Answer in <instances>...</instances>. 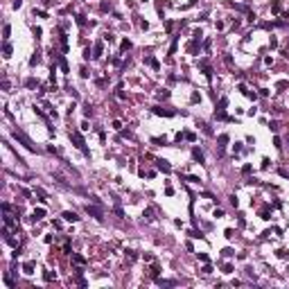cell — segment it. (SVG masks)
<instances>
[{
	"label": "cell",
	"instance_id": "cell-1",
	"mask_svg": "<svg viewBox=\"0 0 289 289\" xmlns=\"http://www.w3.org/2000/svg\"><path fill=\"white\" fill-rule=\"evenodd\" d=\"M14 138H16V140H20V142H23V144L27 147V149H29V152H36L34 142H32V140H29V138H27L25 133H23V131H18V129H16V131H14Z\"/></svg>",
	"mask_w": 289,
	"mask_h": 289
},
{
	"label": "cell",
	"instance_id": "cell-31",
	"mask_svg": "<svg viewBox=\"0 0 289 289\" xmlns=\"http://www.w3.org/2000/svg\"><path fill=\"white\" fill-rule=\"evenodd\" d=\"M224 273H233V264H224Z\"/></svg>",
	"mask_w": 289,
	"mask_h": 289
},
{
	"label": "cell",
	"instance_id": "cell-34",
	"mask_svg": "<svg viewBox=\"0 0 289 289\" xmlns=\"http://www.w3.org/2000/svg\"><path fill=\"white\" fill-rule=\"evenodd\" d=\"M196 255H199V260H201V262H208V255H206V253H196Z\"/></svg>",
	"mask_w": 289,
	"mask_h": 289
},
{
	"label": "cell",
	"instance_id": "cell-24",
	"mask_svg": "<svg viewBox=\"0 0 289 289\" xmlns=\"http://www.w3.org/2000/svg\"><path fill=\"white\" fill-rule=\"evenodd\" d=\"M183 136H185V140H190V142H194V140H196V136L192 133V131H187V133H183Z\"/></svg>",
	"mask_w": 289,
	"mask_h": 289
},
{
	"label": "cell",
	"instance_id": "cell-17",
	"mask_svg": "<svg viewBox=\"0 0 289 289\" xmlns=\"http://www.w3.org/2000/svg\"><path fill=\"white\" fill-rule=\"evenodd\" d=\"M124 253H127V257H129V262H133V260H136V251H133V248H127V251H124Z\"/></svg>",
	"mask_w": 289,
	"mask_h": 289
},
{
	"label": "cell",
	"instance_id": "cell-36",
	"mask_svg": "<svg viewBox=\"0 0 289 289\" xmlns=\"http://www.w3.org/2000/svg\"><path fill=\"white\" fill-rule=\"evenodd\" d=\"M104 41H109V43H113L115 39H113V34H104Z\"/></svg>",
	"mask_w": 289,
	"mask_h": 289
},
{
	"label": "cell",
	"instance_id": "cell-9",
	"mask_svg": "<svg viewBox=\"0 0 289 289\" xmlns=\"http://www.w3.org/2000/svg\"><path fill=\"white\" fill-rule=\"evenodd\" d=\"M43 217H45V208H36L34 215H32V219H34V221H41Z\"/></svg>",
	"mask_w": 289,
	"mask_h": 289
},
{
	"label": "cell",
	"instance_id": "cell-2",
	"mask_svg": "<svg viewBox=\"0 0 289 289\" xmlns=\"http://www.w3.org/2000/svg\"><path fill=\"white\" fill-rule=\"evenodd\" d=\"M70 138H72V142H75V147H77V149H81L84 154H88V149H86V142H84V138H81V133L72 131V133H70Z\"/></svg>",
	"mask_w": 289,
	"mask_h": 289
},
{
	"label": "cell",
	"instance_id": "cell-32",
	"mask_svg": "<svg viewBox=\"0 0 289 289\" xmlns=\"http://www.w3.org/2000/svg\"><path fill=\"white\" fill-rule=\"evenodd\" d=\"M5 224H7V226H14V219H11L9 215H5Z\"/></svg>",
	"mask_w": 289,
	"mask_h": 289
},
{
	"label": "cell",
	"instance_id": "cell-28",
	"mask_svg": "<svg viewBox=\"0 0 289 289\" xmlns=\"http://www.w3.org/2000/svg\"><path fill=\"white\" fill-rule=\"evenodd\" d=\"M75 20H77V25H86V18L84 16H77Z\"/></svg>",
	"mask_w": 289,
	"mask_h": 289
},
{
	"label": "cell",
	"instance_id": "cell-21",
	"mask_svg": "<svg viewBox=\"0 0 289 289\" xmlns=\"http://www.w3.org/2000/svg\"><path fill=\"white\" fill-rule=\"evenodd\" d=\"M25 86H27V88H36V86H39V81H36V79H27Z\"/></svg>",
	"mask_w": 289,
	"mask_h": 289
},
{
	"label": "cell",
	"instance_id": "cell-10",
	"mask_svg": "<svg viewBox=\"0 0 289 289\" xmlns=\"http://www.w3.org/2000/svg\"><path fill=\"white\" fill-rule=\"evenodd\" d=\"M156 163H158V170H163L165 174H167V172H172V165H170L167 161H156Z\"/></svg>",
	"mask_w": 289,
	"mask_h": 289
},
{
	"label": "cell",
	"instance_id": "cell-14",
	"mask_svg": "<svg viewBox=\"0 0 289 289\" xmlns=\"http://www.w3.org/2000/svg\"><path fill=\"white\" fill-rule=\"evenodd\" d=\"M2 52H5V59H9V57H11V45L5 43V45H2Z\"/></svg>",
	"mask_w": 289,
	"mask_h": 289
},
{
	"label": "cell",
	"instance_id": "cell-26",
	"mask_svg": "<svg viewBox=\"0 0 289 289\" xmlns=\"http://www.w3.org/2000/svg\"><path fill=\"white\" fill-rule=\"evenodd\" d=\"M72 260H75L77 264H84V262H86V260H84V257H81V255H72Z\"/></svg>",
	"mask_w": 289,
	"mask_h": 289
},
{
	"label": "cell",
	"instance_id": "cell-23",
	"mask_svg": "<svg viewBox=\"0 0 289 289\" xmlns=\"http://www.w3.org/2000/svg\"><path fill=\"white\" fill-rule=\"evenodd\" d=\"M190 102H192V104L201 102V95H199V93H192V97H190Z\"/></svg>",
	"mask_w": 289,
	"mask_h": 289
},
{
	"label": "cell",
	"instance_id": "cell-13",
	"mask_svg": "<svg viewBox=\"0 0 289 289\" xmlns=\"http://www.w3.org/2000/svg\"><path fill=\"white\" fill-rule=\"evenodd\" d=\"M147 63H149V66H152L154 70H158V68H161V63H158V61L154 59V57H147Z\"/></svg>",
	"mask_w": 289,
	"mask_h": 289
},
{
	"label": "cell",
	"instance_id": "cell-15",
	"mask_svg": "<svg viewBox=\"0 0 289 289\" xmlns=\"http://www.w3.org/2000/svg\"><path fill=\"white\" fill-rule=\"evenodd\" d=\"M226 142H228V136H226V133H221V136H219V149H224V147H226Z\"/></svg>",
	"mask_w": 289,
	"mask_h": 289
},
{
	"label": "cell",
	"instance_id": "cell-20",
	"mask_svg": "<svg viewBox=\"0 0 289 289\" xmlns=\"http://www.w3.org/2000/svg\"><path fill=\"white\" fill-rule=\"evenodd\" d=\"M43 278H45V280H48V282H52V280H54V278H57V276H54V273H52V271H45V273H43Z\"/></svg>",
	"mask_w": 289,
	"mask_h": 289
},
{
	"label": "cell",
	"instance_id": "cell-8",
	"mask_svg": "<svg viewBox=\"0 0 289 289\" xmlns=\"http://www.w3.org/2000/svg\"><path fill=\"white\" fill-rule=\"evenodd\" d=\"M154 113H156V115H167V118H170V115H174V111H167V109H161V106H154Z\"/></svg>",
	"mask_w": 289,
	"mask_h": 289
},
{
	"label": "cell",
	"instance_id": "cell-6",
	"mask_svg": "<svg viewBox=\"0 0 289 289\" xmlns=\"http://www.w3.org/2000/svg\"><path fill=\"white\" fill-rule=\"evenodd\" d=\"M34 269H36V262H32V260L23 264V271H25L27 276H32V273H34Z\"/></svg>",
	"mask_w": 289,
	"mask_h": 289
},
{
	"label": "cell",
	"instance_id": "cell-25",
	"mask_svg": "<svg viewBox=\"0 0 289 289\" xmlns=\"http://www.w3.org/2000/svg\"><path fill=\"white\" fill-rule=\"evenodd\" d=\"M271 11H273V14H278V11H280V2H273V5H271Z\"/></svg>",
	"mask_w": 289,
	"mask_h": 289
},
{
	"label": "cell",
	"instance_id": "cell-11",
	"mask_svg": "<svg viewBox=\"0 0 289 289\" xmlns=\"http://www.w3.org/2000/svg\"><path fill=\"white\" fill-rule=\"evenodd\" d=\"M102 50H104L102 43H95V50H93V52H95V54H93L95 59H100V57H102Z\"/></svg>",
	"mask_w": 289,
	"mask_h": 289
},
{
	"label": "cell",
	"instance_id": "cell-7",
	"mask_svg": "<svg viewBox=\"0 0 289 289\" xmlns=\"http://www.w3.org/2000/svg\"><path fill=\"white\" fill-rule=\"evenodd\" d=\"M149 276H152L154 280H158V276H161V267H158L156 262L152 264V269H149Z\"/></svg>",
	"mask_w": 289,
	"mask_h": 289
},
{
	"label": "cell",
	"instance_id": "cell-30",
	"mask_svg": "<svg viewBox=\"0 0 289 289\" xmlns=\"http://www.w3.org/2000/svg\"><path fill=\"white\" fill-rule=\"evenodd\" d=\"M251 170H253L251 165H244V167H242V174H251Z\"/></svg>",
	"mask_w": 289,
	"mask_h": 289
},
{
	"label": "cell",
	"instance_id": "cell-18",
	"mask_svg": "<svg viewBox=\"0 0 289 289\" xmlns=\"http://www.w3.org/2000/svg\"><path fill=\"white\" fill-rule=\"evenodd\" d=\"M9 34H11V25H5V27H2V36H5V41L9 39Z\"/></svg>",
	"mask_w": 289,
	"mask_h": 289
},
{
	"label": "cell",
	"instance_id": "cell-19",
	"mask_svg": "<svg viewBox=\"0 0 289 289\" xmlns=\"http://www.w3.org/2000/svg\"><path fill=\"white\" fill-rule=\"evenodd\" d=\"M287 86H289V81H287V79H282V81H278V84H276V88H278V90H285Z\"/></svg>",
	"mask_w": 289,
	"mask_h": 289
},
{
	"label": "cell",
	"instance_id": "cell-22",
	"mask_svg": "<svg viewBox=\"0 0 289 289\" xmlns=\"http://www.w3.org/2000/svg\"><path fill=\"white\" fill-rule=\"evenodd\" d=\"M120 48H122V50H131V41H129V39H124V41H122V45H120Z\"/></svg>",
	"mask_w": 289,
	"mask_h": 289
},
{
	"label": "cell",
	"instance_id": "cell-16",
	"mask_svg": "<svg viewBox=\"0 0 289 289\" xmlns=\"http://www.w3.org/2000/svg\"><path fill=\"white\" fill-rule=\"evenodd\" d=\"M61 48H63V52H68V36L61 34Z\"/></svg>",
	"mask_w": 289,
	"mask_h": 289
},
{
	"label": "cell",
	"instance_id": "cell-12",
	"mask_svg": "<svg viewBox=\"0 0 289 289\" xmlns=\"http://www.w3.org/2000/svg\"><path fill=\"white\" fill-rule=\"evenodd\" d=\"M57 59H59V66H61V70H63V72H68V63H66V57H63V54H59Z\"/></svg>",
	"mask_w": 289,
	"mask_h": 289
},
{
	"label": "cell",
	"instance_id": "cell-29",
	"mask_svg": "<svg viewBox=\"0 0 289 289\" xmlns=\"http://www.w3.org/2000/svg\"><path fill=\"white\" fill-rule=\"evenodd\" d=\"M34 14H36V16H41V18H45V16H48V14L43 11V9H34Z\"/></svg>",
	"mask_w": 289,
	"mask_h": 289
},
{
	"label": "cell",
	"instance_id": "cell-35",
	"mask_svg": "<svg viewBox=\"0 0 289 289\" xmlns=\"http://www.w3.org/2000/svg\"><path fill=\"white\" fill-rule=\"evenodd\" d=\"M36 63H39V57H36V54H34V57L29 59V66H36Z\"/></svg>",
	"mask_w": 289,
	"mask_h": 289
},
{
	"label": "cell",
	"instance_id": "cell-33",
	"mask_svg": "<svg viewBox=\"0 0 289 289\" xmlns=\"http://www.w3.org/2000/svg\"><path fill=\"white\" fill-rule=\"evenodd\" d=\"M84 59H86V61L90 59V48H86V50H84Z\"/></svg>",
	"mask_w": 289,
	"mask_h": 289
},
{
	"label": "cell",
	"instance_id": "cell-5",
	"mask_svg": "<svg viewBox=\"0 0 289 289\" xmlns=\"http://www.w3.org/2000/svg\"><path fill=\"white\" fill-rule=\"evenodd\" d=\"M192 158H194L196 163H203V161H206L203 152H201V149H196V147H194V149H192Z\"/></svg>",
	"mask_w": 289,
	"mask_h": 289
},
{
	"label": "cell",
	"instance_id": "cell-3",
	"mask_svg": "<svg viewBox=\"0 0 289 289\" xmlns=\"http://www.w3.org/2000/svg\"><path fill=\"white\" fill-rule=\"evenodd\" d=\"M86 213H88V215H93L95 219H100V221L104 219V217H102V210H100V208H93V206H86Z\"/></svg>",
	"mask_w": 289,
	"mask_h": 289
},
{
	"label": "cell",
	"instance_id": "cell-27",
	"mask_svg": "<svg viewBox=\"0 0 289 289\" xmlns=\"http://www.w3.org/2000/svg\"><path fill=\"white\" fill-rule=\"evenodd\" d=\"M185 181H190V183H201V179H196V176H185Z\"/></svg>",
	"mask_w": 289,
	"mask_h": 289
},
{
	"label": "cell",
	"instance_id": "cell-4",
	"mask_svg": "<svg viewBox=\"0 0 289 289\" xmlns=\"http://www.w3.org/2000/svg\"><path fill=\"white\" fill-rule=\"evenodd\" d=\"M61 217H63L66 221H79V215H77L75 210H66V213L61 215Z\"/></svg>",
	"mask_w": 289,
	"mask_h": 289
}]
</instances>
